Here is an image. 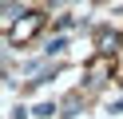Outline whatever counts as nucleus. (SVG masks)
<instances>
[{
    "label": "nucleus",
    "mask_w": 123,
    "mask_h": 119,
    "mask_svg": "<svg viewBox=\"0 0 123 119\" xmlns=\"http://www.w3.org/2000/svg\"><path fill=\"white\" fill-rule=\"evenodd\" d=\"M36 28H40V16H28L24 24H16V28H12V44H24V40L32 36Z\"/></svg>",
    "instance_id": "1"
},
{
    "label": "nucleus",
    "mask_w": 123,
    "mask_h": 119,
    "mask_svg": "<svg viewBox=\"0 0 123 119\" xmlns=\"http://www.w3.org/2000/svg\"><path fill=\"white\" fill-rule=\"evenodd\" d=\"M52 111H56L52 103H40V107H36V115H40V119H52Z\"/></svg>",
    "instance_id": "2"
}]
</instances>
